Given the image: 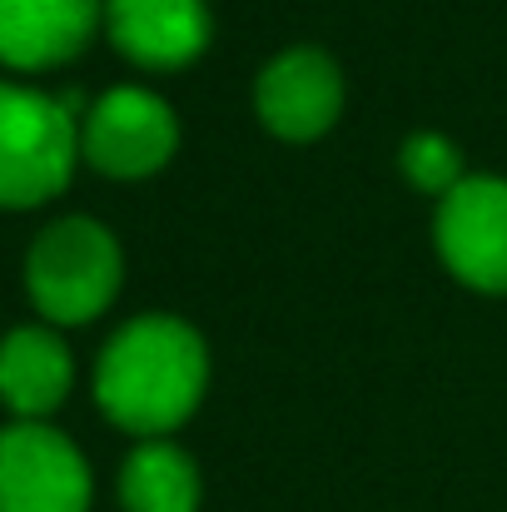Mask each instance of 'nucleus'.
<instances>
[{"label": "nucleus", "mask_w": 507, "mask_h": 512, "mask_svg": "<svg viewBox=\"0 0 507 512\" xmlns=\"http://www.w3.org/2000/svg\"><path fill=\"white\" fill-rule=\"evenodd\" d=\"M204 383L209 348L194 324L174 314H140L120 324L95 358V403L135 438L174 433L199 408Z\"/></svg>", "instance_id": "obj_1"}, {"label": "nucleus", "mask_w": 507, "mask_h": 512, "mask_svg": "<svg viewBox=\"0 0 507 512\" xmlns=\"http://www.w3.org/2000/svg\"><path fill=\"white\" fill-rule=\"evenodd\" d=\"M125 284L120 239L85 214H65L45 224L25 254V294L35 314L55 329L95 324Z\"/></svg>", "instance_id": "obj_2"}, {"label": "nucleus", "mask_w": 507, "mask_h": 512, "mask_svg": "<svg viewBox=\"0 0 507 512\" xmlns=\"http://www.w3.org/2000/svg\"><path fill=\"white\" fill-rule=\"evenodd\" d=\"M80 160L70 100L0 80V209H35L65 194Z\"/></svg>", "instance_id": "obj_3"}, {"label": "nucleus", "mask_w": 507, "mask_h": 512, "mask_svg": "<svg viewBox=\"0 0 507 512\" xmlns=\"http://www.w3.org/2000/svg\"><path fill=\"white\" fill-rule=\"evenodd\" d=\"M179 150V120L155 90L115 85L80 115V160L105 179H150Z\"/></svg>", "instance_id": "obj_4"}, {"label": "nucleus", "mask_w": 507, "mask_h": 512, "mask_svg": "<svg viewBox=\"0 0 507 512\" xmlns=\"http://www.w3.org/2000/svg\"><path fill=\"white\" fill-rule=\"evenodd\" d=\"M95 478L85 453L50 423L0 428V512H90Z\"/></svg>", "instance_id": "obj_5"}, {"label": "nucleus", "mask_w": 507, "mask_h": 512, "mask_svg": "<svg viewBox=\"0 0 507 512\" xmlns=\"http://www.w3.org/2000/svg\"><path fill=\"white\" fill-rule=\"evenodd\" d=\"M448 274L478 294H507V179L468 174L433 219Z\"/></svg>", "instance_id": "obj_6"}, {"label": "nucleus", "mask_w": 507, "mask_h": 512, "mask_svg": "<svg viewBox=\"0 0 507 512\" xmlns=\"http://www.w3.org/2000/svg\"><path fill=\"white\" fill-rule=\"evenodd\" d=\"M254 110L259 125L289 145L324 140L343 115V75L319 45H294L259 70Z\"/></svg>", "instance_id": "obj_7"}, {"label": "nucleus", "mask_w": 507, "mask_h": 512, "mask_svg": "<svg viewBox=\"0 0 507 512\" xmlns=\"http://www.w3.org/2000/svg\"><path fill=\"white\" fill-rule=\"evenodd\" d=\"M110 45L140 70H184L209 50V0H105Z\"/></svg>", "instance_id": "obj_8"}, {"label": "nucleus", "mask_w": 507, "mask_h": 512, "mask_svg": "<svg viewBox=\"0 0 507 512\" xmlns=\"http://www.w3.org/2000/svg\"><path fill=\"white\" fill-rule=\"evenodd\" d=\"M105 30V0H0V65L20 75L60 70Z\"/></svg>", "instance_id": "obj_9"}, {"label": "nucleus", "mask_w": 507, "mask_h": 512, "mask_svg": "<svg viewBox=\"0 0 507 512\" xmlns=\"http://www.w3.org/2000/svg\"><path fill=\"white\" fill-rule=\"evenodd\" d=\"M75 388V358L55 324H15L0 334V403L25 418L45 423Z\"/></svg>", "instance_id": "obj_10"}, {"label": "nucleus", "mask_w": 507, "mask_h": 512, "mask_svg": "<svg viewBox=\"0 0 507 512\" xmlns=\"http://www.w3.org/2000/svg\"><path fill=\"white\" fill-rule=\"evenodd\" d=\"M120 508L125 512H199V468L184 448L165 438H145L130 448L120 468Z\"/></svg>", "instance_id": "obj_11"}, {"label": "nucleus", "mask_w": 507, "mask_h": 512, "mask_svg": "<svg viewBox=\"0 0 507 512\" xmlns=\"http://www.w3.org/2000/svg\"><path fill=\"white\" fill-rule=\"evenodd\" d=\"M398 170L403 179L413 184V189H423V194H453L468 170H463V150L448 140V135H438V130H418V135H408L403 140V150H398Z\"/></svg>", "instance_id": "obj_12"}]
</instances>
